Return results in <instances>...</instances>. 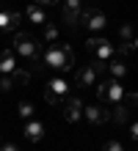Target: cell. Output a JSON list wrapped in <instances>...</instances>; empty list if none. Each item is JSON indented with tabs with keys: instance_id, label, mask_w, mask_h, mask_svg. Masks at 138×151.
I'll return each mask as SVG.
<instances>
[{
	"instance_id": "1",
	"label": "cell",
	"mask_w": 138,
	"mask_h": 151,
	"mask_svg": "<svg viewBox=\"0 0 138 151\" xmlns=\"http://www.w3.org/2000/svg\"><path fill=\"white\" fill-rule=\"evenodd\" d=\"M44 63H47L50 69H55V72L66 74V72H72V66H75V52H72L69 44H58L55 41L53 47L44 52Z\"/></svg>"
},
{
	"instance_id": "2",
	"label": "cell",
	"mask_w": 138,
	"mask_h": 151,
	"mask_svg": "<svg viewBox=\"0 0 138 151\" xmlns=\"http://www.w3.org/2000/svg\"><path fill=\"white\" fill-rule=\"evenodd\" d=\"M14 52L28 58V60H36L39 58V41L33 36H28V33H17L14 36Z\"/></svg>"
},
{
	"instance_id": "3",
	"label": "cell",
	"mask_w": 138,
	"mask_h": 151,
	"mask_svg": "<svg viewBox=\"0 0 138 151\" xmlns=\"http://www.w3.org/2000/svg\"><path fill=\"white\" fill-rule=\"evenodd\" d=\"M86 50H88L94 58H99V60H110V58H116V47H113L110 41L99 39V36H91V39L86 41Z\"/></svg>"
},
{
	"instance_id": "4",
	"label": "cell",
	"mask_w": 138,
	"mask_h": 151,
	"mask_svg": "<svg viewBox=\"0 0 138 151\" xmlns=\"http://www.w3.org/2000/svg\"><path fill=\"white\" fill-rule=\"evenodd\" d=\"M97 96H99V102H122L124 99V88L119 80H110V83H99L97 85Z\"/></svg>"
},
{
	"instance_id": "5",
	"label": "cell",
	"mask_w": 138,
	"mask_h": 151,
	"mask_svg": "<svg viewBox=\"0 0 138 151\" xmlns=\"http://www.w3.org/2000/svg\"><path fill=\"white\" fill-rule=\"evenodd\" d=\"M66 93H69L66 80H64V77H55V80H50L47 91H44V102H47V104H61L64 99H66Z\"/></svg>"
},
{
	"instance_id": "6",
	"label": "cell",
	"mask_w": 138,
	"mask_h": 151,
	"mask_svg": "<svg viewBox=\"0 0 138 151\" xmlns=\"http://www.w3.org/2000/svg\"><path fill=\"white\" fill-rule=\"evenodd\" d=\"M80 25L88 28L91 33H97V30H102L108 25V19H105V14L99 11V8H86V11L80 14Z\"/></svg>"
},
{
	"instance_id": "7",
	"label": "cell",
	"mask_w": 138,
	"mask_h": 151,
	"mask_svg": "<svg viewBox=\"0 0 138 151\" xmlns=\"http://www.w3.org/2000/svg\"><path fill=\"white\" fill-rule=\"evenodd\" d=\"M80 14H83V0H66V6H64V11H61V19H64L66 28L75 30L80 25Z\"/></svg>"
},
{
	"instance_id": "8",
	"label": "cell",
	"mask_w": 138,
	"mask_h": 151,
	"mask_svg": "<svg viewBox=\"0 0 138 151\" xmlns=\"http://www.w3.org/2000/svg\"><path fill=\"white\" fill-rule=\"evenodd\" d=\"M83 115H86L91 124H105V121H110V110L105 107L102 102H99V104H88V107H83Z\"/></svg>"
},
{
	"instance_id": "9",
	"label": "cell",
	"mask_w": 138,
	"mask_h": 151,
	"mask_svg": "<svg viewBox=\"0 0 138 151\" xmlns=\"http://www.w3.org/2000/svg\"><path fill=\"white\" fill-rule=\"evenodd\" d=\"M83 107H86V104H83L77 96H66V99H64V118L75 124L80 115H83Z\"/></svg>"
},
{
	"instance_id": "10",
	"label": "cell",
	"mask_w": 138,
	"mask_h": 151,
	"mask_svg": "<svg viewBox=\"0 0 138 151\" xmlns=\"http://www.w3.org/2000/svg\"><path fill=\"white\" fill-rule=\"evenodd\" d=\"M97 77H99V74L94 72V66H80L77 74H75V83H77L80 88H94Z\"/></svg>"
},
{
	"instance_id": "11",
	"label": "cell",
	"mask_w": 138,
	"mask_h": 151,
	"mask_svg": "<svg viewBox=\"0 0 138 151\" xmlns=\"http://www.w3.org/2000/svg\"><path fill=\"white\" fill-rule=\"evenodd\" d=\"M22 17H25L28 22H33V25H44V22H47V11H44V6H36V3L28 6Z\"/></svg>"
},
{
	"instance_id": "12",
	"label": "cell",
	"mask_w": 138,
	"mask_h": 151,
	"mask_svg": "<svg viewBox=\"0 0 138 151\" xmlns=\"http://www.w3.org/2000/svg\"><path fill=\"white\" fill-rule=\"evenodd\" d=\"M22 14L20 11H0V30H17Z\"/></svg>"
},
{
	"instance_id": "13",
	"label": "cell",
	"mask_w": 138,
	"mask_h": 151,
	"mask_svg": "<svg viewBox=\"0 0 138 151\" xmlns=\"http://www.w3.org/2000/svg\"><path fill=\"white\" fill-rule=\"evenodd\" d=\"M25 137L31 140V143H39V140L44 137V124H42V121H33V118H31V121L25 124Z\"/></svg>"
},
{
	"instance_id": "14",
	"label": "cell",
	"mask_w": 138,
	"mask_h": 151,
	"mask_svg": "<svg viewBox=\"0 0 138 151\" xmlns=\"http://www.w3.org/2000/svg\"><path fill=\"white\" fill-rule=\"evenodd\" d=\"M14 69H17L14 50H0V74H11Z\"/></svg>"
},
{
	"instance_id": "15",
	"label": "cell",
	"mask_w": 138,
	"mask_h": 151,
	"mask_svg": "<svg viewBox=\"0 0 138 151\" xmlns=\"http://www.w3.org/2000/svg\"><path fill=\"white\" fill-rule=\"evenodd\" d=\"M108 72L113 74V80H122V77L127 74V63H124V58H122V55L110 58V60H108Z\"/></svg>"
},
{
	"instance_id": "16",
	"label": "cell",
	"mask_w": 138,
	"mask_h": 151,
	"mask_svg": "<svg viewBox=\"0 0 138 151\" xmlns=\"http://www.w3.org/2000/svg\"><path fill=\"white\" fill-rule=\"evenodd\" d=\"M127 118H130V107H127L124 102H116V107L110 110V121H116V124H127Z\"/></svg>"
},
{
	"instance_id": "17",
	"label": "cell",
	"mask_w": 138,
	"mask_h": 151,
	"mask_svg": "<svg viewBox=\"0 0 138 151\" xmlns=\"http://www.w3.org/2000/svg\"><path fill=\"white\" fill-rule=\"evenodd\" d=\"M58 36H61V28H58V25H55V22H44V39H47L50 44H55Z\"/></svg>"
},
{
	"instance_id": "18",
	"label": "cell",
	"mask_w": 138,
	"mask_h": 151,
	"mask_svg": "<svg viewBox=\"0 0 138 151\" xmlns=\"http://www.w3.org/2000/svg\"><path fill=\"white\" fill-rule=\"evenodd\" d=\"M133 39H135V28L130 22H124L122 28H119V41H127V44H133Z\"/></svg>"
},
{
	"instance_id": "19",
	"label": "cell",
	"mask_w": 138,
	"mask_h": 151,
	"mask_svg": "<svg viewBox=\"0 0 138 151\" xmlns=\"http://www.w3.org/2000/svg\"><path fill=\"white\" fill-rule=\"evenodd\" d=\"M11 77H14V85H25L28 80H31V72H28V69H20V66H17L14 72H11Z\"/></svg>"
},
{
	"instance_id": "20",
	"label": "cell",
	"mask_w": 138,
	"mask_h": 151,
	"mask_svg": "<svg viewBox=\"0 0 138 151\" xmlns=\"http://www.w3.org/2000/svg\"><path fill=\"white\" fill-rule=\"evenodd\" d=\"M130 110H135L138 107V91H124V99H122Z\"/></svg>"
},
{
	"instance_id": "21",
	"label": "cell",
	"mask_w": 138,
	"mask_h": 151,
	"mask_svg": "<svg viewBox=\"0 0 138 151\" xmlns=\"http://www.w3.org/2000/svg\"><path fill=\"white\" fill-rule=\"evenodd\" d=\"M20 115H22L25 121H31V118H33V104H31V102H22V104H20Z\"/></svg>"
},
{
	"instance_id": "22",
	"label": "cell",
	"mask_w": 138,
	"mask_h": 151,
	"mask_svg": "<svg viewBox=\"0 0 138 151\" xmlns=\"http://www.w3.org/2000/svg\"><path fill=\"white\" fill-rule=\"evenodd\" d=\"M0 88H3V91L14 88V77H11V74H0Z\"/></svg>"
},
{
	"instance_id": "23",
	"label": "cell",
	"mask_w": 138,
	"mask_h": 151,
	"mask_svg": "<svg viewBox=\"0 0 138 151\" xmlns=\"http://www.w3.org/2000/svg\"><path fill=\"white\" fill-rule=\"evenodd\" d=\"M91 66H94V72H97V74H105V72H108V60L94 58V63H91Z\"/></svg>"
},
{
	"instance_id": "24",
	"label": "cell",
	"mask_w": 138,
	"mask_h": 151,
	"mask_svg": "<svg viewBox=\"0 0 138 151\" xmlns=\"http://www.w3.org/2000/svg\"><path fill=\"white\" fill-rule=\"evenodd\" d=\"M102 151H124V148H122V143H119V140H108Z\"/></svg>"
},
{
	"instance_id": "25",
	"label": "cell",
	"mask_w": 138,
	"mask_h": 151,
	"mask_svg": "<svg viewBox=\"0 0 138 151\" xmlns=\"http://www.w3.org/2000/svg\"><path fill=\"white\" fill-rule=\"evenodd\" d=\"M130 137L138 143V124H133V127H130Z\"/></svg>"
},
{
	"instance_id": "26",
	"label": "cell",
	"mask_w": 138,
	"mask_h": 151,
	"mask_svg": "<svg viewBox=\"0 0 138 151\" xmlns=\"http://www.w3.org/2000/svg\"><path fill=\"white\" fill-rule=\"evenodd\" d=\"M0 151H20V148H17L14 143H3V146H0Z\"/></svg>"
},
{
	"instance_id": "27",
	"label": "cell",
	"mask_w": 138,
	"mask_h": 151,
	"mask_svg": "<svg viewBox=\"0 0 138 151\" xmlns=\"http://www.w3.org/2000/svg\"><path fill=\"white\" fill-rule=\"evenodd\" d=\"M33 3H36V6H53L55 0H33Z\"/></svg>"
},
{
	"instance_id": "28",
	"label": "cell",
	"mask_w": 138,
	"mask_h": 151,
	"mask_svg": "<svg viewBox=\"0 0 138 151\" xmlns=\"http://www.w3.org/2000/svg\"><path fill=\"white\" fill-rule=\"evenodd\" d=\"M133 50H138V33H135V39H133Z\"/></svg>"
},
{
	"instance_id": "29",
	"label": "cell",
	"mask_w": 138,
	"mask_h": 151,
	"mask_svg": "<svg viewBox=\"0 0 138 151\" xmlns=\"http://www.w3.org/2000/svg\"><path fill=\"white\" fill-rule=\"evenodd\" d=\"M0 146H3V140H0Z\"/></svg>"
}]
</instances>
